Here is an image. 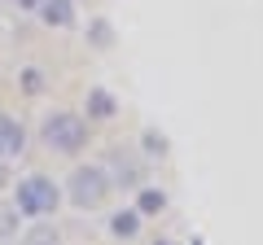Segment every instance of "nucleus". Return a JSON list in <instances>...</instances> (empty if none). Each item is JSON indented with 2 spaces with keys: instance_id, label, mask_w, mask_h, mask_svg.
<instances>
[{
  "instance_id": "a211bd4d",
  "label": "nucleus",
  "mask_w": 263,
  "mask_h": 245,
  "mask_svg": "<svg viewBox=\"0 0 263 245\" xmlns=\"http://www.w3.org/2000/svg\"><path fill=\"white\" fill-rule=\"evenodd\" d=\"M0 245H22V241H0Z\"/></svg>"
},
{
  "instance_id": "4468645a",
  "label": "nucleus",
  "mask_w": 263,
  "mask_h": 245,
  "mask_svg": "<svg viewBox=\"0 0 263 245\" xmlns=\"http://www.w3.org/2000/svg\"><path fill=\"white\" fill-rule=\"evenodd\" d=\"M141 140H145V153H149V158H162V153H167V136H162V132H154V127L141 136Z\"/></svg>"
},
{
  "instance_id": "f03ea898",
  "label": "nucleus",
  "mask_w": 263,
  "mask_h": 245,
  "mask_svg": "<svg viewBox=\"0 0 263 245\" xmlns=\"http://www.w3.org/2000/svg\"><path fill=\"white\" fill-rule=\"evenodd\" d=\"M35 140L44 145L53 158H79L88 149V118L75 110H48L40 118V132Z\"/></svg>"
},
{
  "instance_id": "f8f14e48",
  "label": "nucleus",
  "mask_w": 263,
  "mask_h": 245,
  "mask_svg": "<svg viewBox=\"0 0 263 245\" xmlns=\"http://www.w3.org/2000/svg\"><path fill=\"white\" fill-rule=\"evenodd\" d=\"M84 39L97 48V53H105V48L114 44V27H110V18H92V22H88V35H84Z\"/></svg>"
},
{
  "instance_id": "f257e3e1",
  "label": "nucleus",
  "mask_w": 263,
  "mask_h": 245,
  "mask_svg": "<svg viewBox=\"0 0 263 245\" xmlns=\"http://www.w3.org/2000/svg\"><path fill=\"white\" fill-rule=\"evenodd\" d=\"M9 201L13 210H18L22 219H57V210H62V184H57L53 175H44V171H31V175L13 179V189H9Z\"/></svg>"
},
{
  "instance_id": "7ed1b4c3",
  "label": "nucleus",
  "mask_w": 263,
  "mask_h": 245,
  "mask_svg": "<svg viewBox=\"0 0 263 245\" xmlns=\"http://www.w3.org/2000/svg\"><path fill=\"white\" fill-rule=\"evenodd\" d=\"M110 193H114V184H110V171L101 162H79L62 184V197L75 210H101L110 201Z\"/></svg>"
},
{
  "instance_id": "20e7f679",
  "label": "nucleus",
  "mask_w": 263,
  "mask_h": 245,
  "mask_svg": "<svg viewBox=\"0 0 263 245\" xmlns=\"http://www.w3.org/2000/svg\"><path fill=\"white\" fill-rule=\"evenodd\" d=\"M27 149H31V132H27V122H22L18 114L0 110V162H18Z\"/></svg>"
},
{
  "instance_id": "6e6552de",
  "label": "nucleus",
  "mask_w": 263,
  "mask_h": 245,
  "mask_svg": "<svg viewBox=\"0 0 263 245\" xmlns=\"http://www.w3.org/2000/svg\"><path fill=\"white\" fill-rule=\"evenodd\" d=\"M84 114H88V122H110L114 114H119V96H114L110 88H88Z\"/></svg>"
},
{
  "instance_id": "9d476101",
  "label": "nucleus",
  "mask_w": 263,
  "mask_h": 245,
  "mask_svg": "<svg viewBox=\"0 0 263 245\" xmlns=\"http://www.w3.org/2000/svg\"><path fill=\"white\" fill-rule=\"evenodd\" d=\"M132 206H136V215H141V219H158L162 210L171 206V197H167V189H158V184H141Z\"/></svg>"
},
{
  "instance_id": "1a4fd4ad",
  "label": "nucleus",
  "mask_w": 263,
  "mask_h": 245,
  "mask_svg": "<svg viewBox=\"0 0 263 245\" xmlns=\"http://www.w3.org/2000/svg\"><path fill=\"white\" fill-rule=\"evenodd\" d=\"M18 241L22 245H66V236H62V228L53 219H31V223H22Z\"/></svg>"
},
{
  "instance_id": "0eeeda50",
  "label": "nucleus",
  "mask_w": 263,
  "mask_h": 245,
  "mask_svg": "<svg viewBox=\"0 0 263 245\" xmlns=\"http://www.w3.org/2000/svg\"><path fill=\"white\" fill-rule=\"evenodd\" d=\"M105 228H110L114 241H136V236H141V228H145V219L136 215V206H119V210H110Z\"/></svg>"
},
{
  "instance_id": "2eb2a0df",
  "label": "nucleus",
  "mask_w": 263,
  "mask_h": 245,
  "mask_svg": "<svg viewBox=\"0 0 263 245\" xmlns=\"http://www.w3.org/2000/svg\"><path fill=\"white\" fill-rule=\"evenodd\" d=\"M13 189V162H0V193Z\"/></svg>"
},
{
  "instance_id": "423d86ee",
  "label": "nucleus",
  "mask_w": 263,
  "mask_h": 245,
  "mask_svg": "<svg viewBox=\"0 0 263 245\" xmlns=\"http://www.w3.org/2000/svg\"><path fill=\"white\" fill-rule=\"evenodd\" d=\"M35 18L44 22L48 31H75L79 27V5L75 0H44L35 9Z\"/></svg>"
},
{
  "instance_id": "39448f33",
  "label": "nucleus",
  "mask_w": 263,
  "mask_h": 245,
  "mask_svg": "<svg viewBox=\"0 0 263 245\" xmlns=\"http://www.w3.org/2000/svg\"><path fill=\"white\" fill-rule=\"evenodd\" d=\"M101 167L110 171V184H114V189H132V193H136V189L145 184V167H141L136 153H123V149H119L110 162H101Z\"/></svg>"
},
{
  "instance_id": "dca6fc26",
  "label": "nucleus",
  "mask_w": 263,
  "mask_h": 245,
  "mask_svg": "<svg viewBox=\"0 0 263 245\" xmlns=\"http://www.w3.org/2000/svg\"><path fill=\"white\" fill-rule=\"evenodd\" d=\"M9 5H13V9H18V13H35L40 5H44V0H9Z\"/></svg>"
},
{
  "instance_id": "9b49d317",
  "label": "nucleus",
  "mask_w": 263,
  "mask_h": 245,
  "mask_svg": "<svg viewBox=\"0 0 263 245\" xmlns=\"http://www.w3.org/2000/svg\"><path fill=\"white\" fill-rule=\"evenodd\" d=\"M22 223H27V219L13 210V201H0V241H18Z\"/></svg>"
},
{
  "instance_id": "f3484780",
  "label": "nucleus",
  "mask_w": 263,
  "mask_h": 245,
  "mask_svg": "<svg viewBox=\"0 0 263 245\" xmlns=\"http://www.w3.org/2000/svg\"><path fill=\"white\" fill-rule=\"evenodd\" d=\"M154 245H176V241H167V236H158V241H154Z\"/></svg>"
},
{
  "instance_id": "ddd939ff",
  "label": "nucleus",
  "mask_w": 263,
  "mask_h": 245,
  "mask_svg": "<svg viewBox=\"0 0 263 245\" xmlns=\"http://www.w3.org/2000/svg\"><path fill=\"white\" fill-rule=\"evenodd\" d=\"M18 84H22V92H27V96H35L40 88H44V66H22L18 70Z\"/></svg>"
}]
</instances>
